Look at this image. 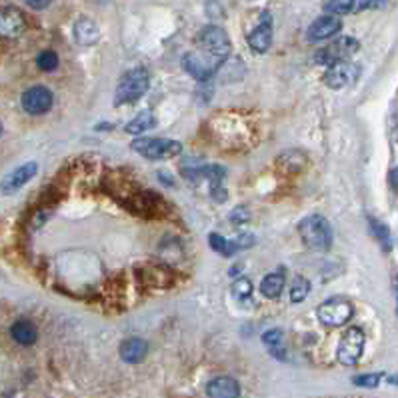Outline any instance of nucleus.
I'll return each instance as SVG.
<instances>
[{
	"instance_id": "1",
	"label": "nucleus",
	"mask_w": 398,
	"mask_h": 398,
	"mask_svg": "<svg viewBox=\"0 0 398 398\" xmlns=\"http://www.w3.org/2000/svg\"><path fill=\"white\" fill-rule=\"evenodd\" d=\"M198 49L182 59V68L198 83H208L230 56L229 35L220 26H206L196 38Z\"/></svg>"
},
{
	"instance_id": "2",
	"label": "nucleus",
	"mask_w": 398,
	"mask_h": 398,
	"mask_svg": "<svg viewBox=\"0 0 398 398\" xmlns=\"http://www.w3.org/2000/svg\"><path fill=\"white\" fill-rule=\"evenodd\" d=\"M302 242L318 253H325L332 246V227L325 217L320 215H310V217L302 218L298 224Z\"/></svg>"
},
{
	"instance_id": "3",
	"label": "nucleus",
	"mask_w": 398,
	"mask_h": 398,
	"mask_svg": "<svg viewBox=\"0 0 398 398\" xmlns=\"http://www.w3.org/2000/svg\"><path fill=\"white\" fill-rule=\"evenodd\" d=\"M148 86H150L148 73L145 68H134L119 80V86L114 90V104L121 107V104H128V102L138 100L140 97H145Z\"/></svg>"
},
{
	"instance_id": "4",
	"label": "nucleus",
	"mask_w": 398,
	"mask_h": 398,
	"mask_svg": "<svg viewBox=\"0 0 398 398\" xmlns=\"http://www.w3.org/2000/svg\"><path fill=\"white\" fill-rule=\"evenodd\" d=\"M133 150L150 160H162V158H172L182 152V145L179 140L170 138H136L133 140Z\"/></svg>"
},
{
	"instance_id": "5",
	"label": "nucleus",
	"mask_w": 398,
	"mask_h": 398,
	"mask_svg": "<svg viewBox=\"0 0 398 398\" xmlns=\"http://www.w3.org/2000/svg\"><path fill=\"white\" fill-rule=\"evenodd\" d=\"M316 314H318V320L325 326L338 328V326L346 325L352 318L354 306L346 298H330L316 308Z\"/></svg>"
},
{
	"instance_id": "6",
	"label": "nucleus",
	"mask_w": 398,
	"mask_h": 398,
	"mask_svg": "<svg viewBox=\"0 0 398 398\" xmlns=\"http://www.w3.org/2000/svg\"><path fill=\"white\" fill-rule=\"evenodd\" d=\"M364 340H366V338H364V332H362L358 326L349 328V330L342 334L340 342H338V362L344 364V366H354L356 362L361 361L362 350H364Z\"/></svg>"
},
{
	"instance_id": "7",
	"label": "nucleus",
	"mask_w": 398,
	"mask_h": 398,
	"mask_svg": "<svg viewBox=\"0 0 398 398\" xmlns=\"http://www.w3.org/2000/svg\"><path fill=\"white\" fill-rule=\"evenodd\" d=\"M358 50V40L352 37H342L338 38L337 42H332V44H328L322 50H318L314 56H316V62L318 64H334V62H340L344 61V59H349L352 56L354 52Z\"/></svg>"
},
{
	"instance_id": "8",
	"label": "nucleus",
	"mask_w": 398,
	"mask_h": 398,
	"mask_svg": "<svg viewBox=\"0 0 398 398\" xmlns=\"http://www.w3.org/2000/svg\"><path fill=\"white\" fill-rule=\"evenodd\" d=\"M26 30V18L14 6L0 8V38L4 40H14L20 38Z\"/></svg>"
},
{
	"instance_id": "9",
	"label": "nucleus",
	"mask_w": 398,
	"mask_h": 398,
	"mask_svg": "<svg viewBox=\"0 0 398 398\" xmlns=\"http://www.w3.org/2000/svg\"><path fill=\"white\" fill-rule=\"evenodd\" d=\"M54 102V97L47 86H32L23 92L20 104L28 114H44L49 112Z\"/></svg>"
},
{
	"instance_id": "10",
	"label": "nucleus",
	"mask_w": 398,
	"mask_h": 398,
	"mask_svg": "<svg viewBox=\"0 0 398 398\" xmlns=\"http://www.w3.org/2000/svg\"><path fill=\"white\" fill-rule=\"evenodd\" d=\"M340 28H342V23H340L337 14H325L308 26L306 38H308V42H322V40H328V38L338 35Z\"/></svg>"
},
{
	"instance_id": "11",
	"label": "nucleus",
	"mask_w": 398,
	"mask_h": 398,
	"mask_svg": "<svg viewBox=\"0 0 398 398\" xmlns=\"http://www.w3.org/2000/svg\"><path fill=\"white\" fill-rule=\"evenodd\" d=\"M356 73H358V68L354 66V64H350L346 61H340V62H334V64H330L328 66V71L325 74V85L328 88H344V86H349L354 78H356Z\"/></svg>"
},
{
	"instance_id": "12",
	"label": "nucleus",
	"mask_w": 398,
	"mask_h": 398,
	"mask_svg": "<svg viewBox=\"0 0 398 398\" xmlns=\"http://www.w3.org/2000/svg\"><path fill=\"white\" fill-rule=\"evenodd\" d=\"M38 172V164L37 162H26L23 167L14 169L11 174L4 176V181L0 184V191L4 194H13L16 191H20L25 186L26 182H30Z\"/></svg>"
},
{
	"instance_id": "13",
	"label": "nucleus",
	"mask_w": 398,
	"mask_h": 398,
	"mask_svg": "<svg viewBox=\"0 0 398 398\" xmlns=\"http://www.w3.org/2000/svg\"><path fill=\"white\" fill-rule=\"evenodd\" d=\"M270 42H272V18L268 13H263L258 26L248 35V47L254 52L263 54L270 49Z\"/></svg>"
},
{
	"instance_id": "14",
	"label": "nucleus",
	"mask_w": 398,
	"mask_h": 398,
	"mask_svg": "<svg viewBox=\"0 0 398 398\" xmlns=\"http://www.w3.org/2000/svg\"><path fill=\"white\" fill-rule=\"evenodd\" d=\"M208 398H239L241 397V385L232 376H217L206 385Z\"/></svg>"
},
{
	"instance_id": "15",
	"label": "nucleus",
	"mask_w": 398,
	"mask_h": 398,
	"mask_svg": "<svg viewBox=\"0 0 398 398\" xmlns=\"http://www.w3.org/2000/svg\"><path fill=\"white\" fill-rule=\"evenodd\" d=\"M148 354V344L143 338L134 337V338H126L121 344V358L128 364H138L143 362Z\"/></svg>"
},
{
	"instance_id": "16",
	"label": "nucleus",
	"mask_w": 398,
	"mask_h": 398,
	"mask_svg": "<svg viewBox=\"0 0 398 398\" xmlns=\"http://www.w3.org/2000/svg\"><path fill=\"white\" fill-rule=\"evenodd\" d=\"M98 37H100V30H98V25L92 20V18H78L76 25H74V38L78 44H85V47H90L98 42Z\"/></svg>"
},
{
	"instance_id": "17",
	"label": "nucleus",
	"mask_w": 398,
	"mask_h": 398,
	"mask_svg": "<svg viewBox=\"0 0 398 398\" xmlns=\"http://www.w3.org/2000/svg\"><path fill=\"white\" fill-rule=\"evenodd\" d=\"M11 334H13L14 342H18L20 346H32L35 342H37L38 338V330L35 322H30V320H16L11 328Z\"/></svg>"
},
{
	"instance_id": "18",
	"label": "nucleus",
	"mask_w": 398,
	"mask_h": 398,
	"mask_svg": "<svg viewBox=\"0 0 398 398\" xmlns=\"http://www.w3.org/2000/svg\"><path fill=\"white\" fill-rule=\"evenodd\" d=\"M155 126H157V116L152 114V110H143L134 116L133 121H128L124 131L128 134H145L152 131Z\"/></svg>"
},
{
	"instance_id": "19",
	"label": "nucleus",
	"mask_w": 398,
	"mask_h": 398,
	"mask_svg": "<svg viewBox=\"0 0 398 398\" xmlns=\"http://www.w3.org/2000/svg\"><path fill=\"white\" fill-rule=\"evenodd\" d=\"M368 227H370V232L374 234V239L382 246V251L390 253L392 251V234H390V229L386 227L385 222H380L378 218L374 217H368Z\"/></svg>"
},
{
	"instance_id": "20",
	"label": "nucleus",
	"mask_w": 398,
	"mask_h": 398,
	"mask_svg": "<svg viewBox=\"0 0 398 398\" xmlns=\"http://www.w3.org/2000/svg\"><path fill=\"white\" fill-rule=\"evenodd\" d=\"M282 290H284V278L282 275H266L263 278V282H260V292L265 294L266 298H270V301H275L278 298L280 294H282Z\"/></svg>"
},
{
	"instance_id": "21",
	"label": "nucleus",
	"mask_w": 398,
	"mask_h": 398,
	"mask_svg": "<svg viewBox=\"0 0 398 398\" xmlns=\"http://www.w3.org/2000/svg\"><path fill=\"white\" fill-rule=\"evenodd\" d=\"M208 244H210L212 251H217L220 256H232V254H236L241 251V246L236 244V241H227V239H224L222 234H218V232H210Z\"/></svg>"
},
{
	"instance_id": "22",
	"label": "nucleus",
	"mask_w": 398,
	"mask_h": 398,
	"mask_svg": "<svg viewBox=\"0 0 398 398\" xmlns=\"http://www.w3.org/2000/svg\"><path fill=\"white\" fill-rule=\"evenodd\" d=\"M278 164L287 172H298V170L304 169L306 164V157L302 152H296V150H290V152H282L280 158H278Z\"/></svg>"
},
{
	"instance_id": "23",
	"label": "nucleus",
	"mask_w": 398,
	"mask_h": 398,
	"mask_svg": "<svg viewBox=\"0 0 398 398\" xmlns=\"http://www.w3.org/2000/svg\"><path fill=\"white\" fill-rule=\"evenodd\" d=\"M310 292V282L306 278L302 277H294V280L290 282L289 289V298L292 302H302Z\"/></svg>"
},
{
	"instance_id": "24",
	"label": "nucleus",
	"mask_w": 398,
	"mask_h": 398,
	"mask_svg": "<svg viewBox=\"0 0 398 398\" xmlns=\"http://www.w3.org/2000/svg\"><path fill=\"white\" fill-rule=\"evenodd\" d=\"M37 66L44 73H52L59 68V54L54 50H42L37 56Z\"/></svg>"
},
{
	"instance_id": "25",
	"label": "nucleus",
	"mask_w": 398,
	"mask_h": 398,
	"mask_svg": "<svg viewBox=\"0 0 398 398\" xmlns=\"http://www.w3.org/2000/svg\"><path fill=\"white\" fill-rule=\"evenodd\" d=\"M230 292L236 301H246L253 294V282L248 278H236L230 287Z\"/></svg>"
},
{
	"instance_id": "26",
	"label": "nucleus",
	"mask_w": 398,
	"mask_h": 398,
	"mask_svg": "<svg viewBox=\"0 0 398 398\" xmlns=\"http://www.w3.org/2000/svg\"><path fill=\"white\" fill-rule=\"evenodd\" d=\"M356 0H326L325 11L328 14H346L354 8Z\"/></svg>"
},
{
	"instance_id": "27",
	"label": "nucleus",
	"mask_w": 398,
	"mask_h": 398,
	"mask_svg": "<svg viewBox=\"0 0 398 398\" xmlns=\"http://www.w3.org/2000/svg\"><path fill=\"white\" fill-rule=\"evenodd\" d=\"M380 378H382V374H358L352 378V382L362 388H376L380 385Z\"/></svg>"
},
{
	"instance_id": "28",
	"label": "nucleus",
	"mask_w": 398,
	"mask_h": 398,
	"mask_svg": "<svg viewBox=\"0 0 398 398\" xmlns=\"http://www.w3.org/2000/svg\"><path fill=\"white\" fill-rule=\"evenodd\" d=\"M251 220V210H248V206H236L232 212H230V222L234 224V227H242V224H246Z\"/></svg>"
},
{
	"instance_id": "29",
	"label": "nucleus",
	"mask_w": 398,
	"mask_h": 398,
	"mask_svg": "<svg viewBox=\"0 0 398 398\" xmlns=\"http://www.w3.org/2000/svg\"><path fill=\"white\" fill-rule=\"evenodd\" d=\"M263 342H265L268 349H272V346H278L280 342H282V330H266L265 334H263Z\"/></svg>"
},
{
	"instance_id": "30",
	"label": "nucleus",
	"mask_w": 398,
	"mask_h": 398,
	"mask_svg": "<svg viewBox=\"0 0 398 398\" xmlns=\"http://www.w3.org/2000/svg\"><path fill=\"white\" fill-rule=\"evenodd\" d=\"M382 4H385V0H356L354 8L356 11H374V8H380Z\"/></svg>"
},
{
	"instance_id": "31",
	"label": "nucleus",
	"mask_w": 398,
	"mask_h": 398,
	"mask_svg": "<svg viewBox=\"0 0 398 398\" xmlns=\"http://www.w3.org/2000/svg\"><path fill=\"white\" fill-rule=\"evenodd\" d=\"M25 2L30 8H35V11H44L52 0H25Z\"/></svg>"
},
{
	"instance_id": "32",
	"label": "nucleus",
	"mask_w": 398,
	"mask_h": 398,
	"mask_svg": "<svg viewBox=\"0 0 398 398\" xmlns=\"http://www.w3.org/2000/svg\"><path fill=\"white\" fill-rule=\"evenodd\" d=\"M388 179H390V186L398 193V167L390 170V176H388Z\"/></svg>"
},
{
	"instance_id": "33",
	"label": "nucleus",
	"mask_w": 398,
	"mask_h": 398,
	"mask_svg": "<svg viewBox=\"0 0 398 398\" xmlns=\"http://www.w3.org/2000/svg\"><path fill=\"white\" fill-rule=\"evenodd\" d=\"M0 133H2V124H0Z\"/></svg>"
}]
</instances>
